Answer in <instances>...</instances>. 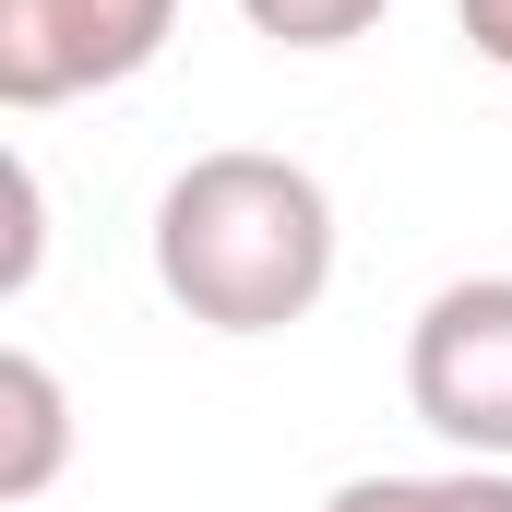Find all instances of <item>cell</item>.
I'll return each mask as SVG.
<instances>
[{
	"label": "cell",
	"instance_id": "6da1fadb",
	"mask_svg": "<svg viewBox=\"0 0 512 512\" xmlns=\"http://www.w3.org/2000/svg\"><path fill=\"white\" fill-rule=\"evenodd\" d=\"M155 286L203 334H286L334 286V191L298 155L215 143L155 191Z\"/></svg>",
	"mask_w": 512,
	"mask_h": 512
},
{
	"label": "cell",
	"instance_id": "7a4b0ae2",
	"mask_svg": "<svg viewBox=\"0 0 512 512\" xmlns=\"http://www.w3.org/2000/svg\"><path fill=\"white\" fill-rule=\"evenodd\" d=\"M405 405L465 453L512 465V274H453L405 334Z\"/></svg>",
	"mask_w": 512,
	"mask_h": 512
},
{
	"label": "cell",
	"instance_id": "3957f363",
	"mask_svg": "<svg viewBox=\"0 0 512 512\" xmlns=\"http://www.w3.org/2000/svg\"><path fill=\"white\" fill-rule=\"evenodd\" d=\"M179 36V0H0V108L131 84Z\"/></svg>",
	"mask_w": 512,
	"mask_h": 512
},
{
	"label": "cell",
	"instance_id": "277c9868",
	"mask_svg": "<svg viewBox=\"0 0 512 512\" xmlns=\"http://www.w3.org/2000/svg\"><path fill=\"white\" fill-rule=\"evenodd\" d=\"M60 465H72V393L36 346H12L0 358V501H36Z\"/></svg>",
	"mask_w": 512,
	"mask_h": 512
},
{
	"label": "cell",
	"instance_id": "5b68a950",
	"mask_svg": "<svg viewBox=\"0 0 512 512\" xmlns=\"http://www.w3.org/2000/svg\"><path fill=\"white\" fill-rule=\"evenodd\" d=\"M239 24L274 36V48H346L382 24V0H239Z\"/></svg>",
	"mask_w": 512,
	"mask_h": 512
},
{
	"label": "cell",
	"instance_id": "8992f818",
	"mask_svg": "<svg viewBox=\"0 0 512 512\" xmlns=\"http://www.w3.org/2000/svg\"><path fill=\"white\" fill-rule=\"evenodd\" d=\"M0 191H12V251H0V298H24V286H36V251H48V203H36V167H24V155L0 167Z\"/></svg>",
	"mask_w": 512,
	"mask_h": 512
},
{
	"label": "cell",
	"instance_id": "52a82bcc",
	"mask_svg": "<svg viewBox=\"0 0 512 512\" xmlns=\"http://www.w3.org/2000/svg\"><path fill=\"white\" fill-rule=\"evenodd\" d=\"M322 512H453V477H346Z\"/></svg>",
	"mask_w": 512,
	"mask_h": 512
},
{
	"label": "cell",
	"instance_id": "ba28073f",
	"mask_svg": "<svg viewBox=\"0 0 512 512\" xmlns=\"http://www.w3.org/2000/svg\"><path fill=\"white\" fill-rule=\"evenodd\" d=\"M453 12H465V48L512 72V0H453Z\"/></svg>",
	"mask_w": 512,
	"mask_h": 512
},
{
	"label": "cell",
	"instance_id": "9c48e42d",
	"mask_svg": "<svg viewBox=\"0 0 512 512\" xmlns=\"http://www.w3.org/2000/svg\"><path fill=\"white\" fill-rule=\"evenodd\" d=\"M453 512H512V465H453Z\"/></svg>",
	"mask_w": 512,
	"mask_h": 512
}]
</instances>
